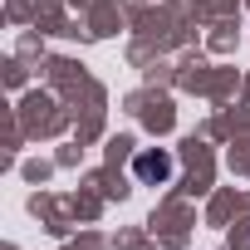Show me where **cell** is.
Listing matches in <instances>:
<instances>
[{
    "label": "cell",
    "instance_id": "6da1fadb",
    "mask_svg": "<svg viewBox=\"0 0 250 250\" xmlns=\"http://www.w3.org/2000/svg\"><path fill=\"white\" fill-rule=\"evenodd\" d=\"M133 172H138L143 182H167V177H172V157H167V152H143V157L133 162Z\"/></svg>",
    "mask_w": 250,
    "mask_h": 250
}]
</instances>
